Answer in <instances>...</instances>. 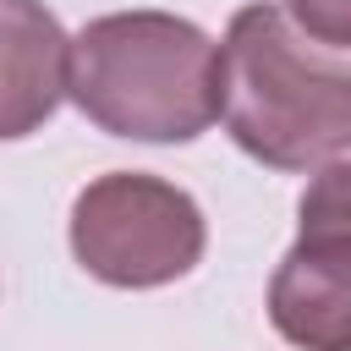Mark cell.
<instances>
[{
    "label": "cell",
    "mask_w": 351,
    "mask_h": 351,
    "mask_svg": "<svg viewBox=\"0 0 351 351\" xmlns=\"http://www.w3.org/2000/svg\"><path fill=\"white\" fill-rule=\"evenodd\" d=\"M71 38L44 0H0V143L38 132L66 99Z\"/></svg>",
    "instance_id": "5"
},
{
    "label": "cell",
    "mask_w": 351,
    "mask_h": 351,
    "mask_svg": "<svg viewBox=\"0 0 351 351\" xmlns=\"http://www.w3.org/2000/svg\"><path fill=\"white\" fill-rule=\"evenodd\" d=\"M208 247L203 208L176 181L148 170H110L88 181L71 203L77 263L121 291H154L197 269Z\"/></svg>",
    "instance_id": "3"
},
{
    "label": "cell",
    "mask_w": 351,
    "mask_h": 351,
    "mask_svg": "<svg viewBox=\"0 0 351 351\" xmlns=\"http://www.w3.org/2000/svg\"><path fill=\"white\" fill-rule=\"evenodd\" d=\"M219 115L269 170H318L351 154V60L296 38L285 5L252 0L219 44Z\"/></svg>",
    "instance_id": "1"
},
{
    "label": "cell",
    "mask_w": 351,
    "mask_h": 351,
    "mask_svg": "<svg viewBox=\"0 0 351 351\" xmlns=\"http://www.w3.org/2000/svg\"><path fill=\"white\" fill-rule=\"evenodd\" d=\"M66 93L110 137L192 143L219 115V44L176 11L93 16L71 38Z\"/></svg>",
    "instance_id": "2"
},
{
    "label": "cell",
    "mask_w": 351,
    "mask_h": 351,
    "mask_svg": "<svg viewBox=\"0 0 351 351\" xmlns=\"http://www.w3.org/2000/svg\"><path fill=\"white\" fill-rule=\"evenodd\" d=\"M269 324L302 351H351V165L307 181L296 241L269 280Z\"/></svg>",
    "instance_id": "4"
},
{
    "label": "cell",
    "mask_w": 351,
    "mask_h": 351,
    "mask_svg": "<svg viewBox=\"0 0 351 351\" xmlns=\"http://www.w3.org/2000/svg\"><path fill=\"white\" fill-rule=\"evenodd\" d=\"M285 16L329 49H351V0H285Z\"/></svg>",
    "instance_id": "6"
}]
</instances>
